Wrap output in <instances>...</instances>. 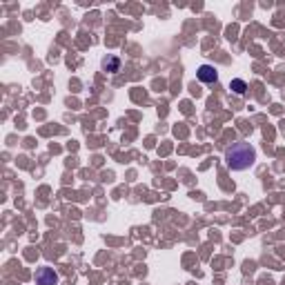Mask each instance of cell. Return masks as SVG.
<instances>
[{
    "instance_id": "5",
    "label": "cell",
    "mask_w": 285,
    "mask_h": 285,
    "mask_svg": "<svg viewBox=\"0 0 285 285\" xmlns=\"http://www.w3.org/2000/svg\"><path fill=\"white\" fill-rule=\"evenodd\" d=\"M230 89L234 91L236 96H243L245 94V89H247V85H245V80H241V78H234L230 82Z\"/></svg>"
},
{
    "instance_id": "4",
    "label": "cell",
    "mask_w": 285,
    "mask_h": 285,
    "mask_svg": "<svg viewBox=\"0 0 285 285\" xmlns=\"http://www.w3.org/2000/svg\"><path fill=\"white\" fill-rule=\"evenodd\" d=\"M103 67H105L107 71H112V74H116V71L121 69V58H116V56H107V58L103 60Z\"/></svg>"
},
{
    "instance_id": "3",
    "label": "cell",
    "mask_w": 285,
    "mask_h": 285,
    "mask_svg": "<svg viewBox=\"0 0 285 285\" xmlns=\"http://www.w3.org/2000/svg\"><path fill=\"white\" fill-rule=\"evenodd\" d=\"M196 78L201 82H205V85H212V82L219 80V71H216L214 65H201L196 69Z\"/></svg>"
},
{
    "instance_id": "2",
    "label": "cell",
    "mask_w": 285,
    "mask_h": 285,
    "mask_svg": "<svg viewBox=\"0 0 285 285\" xmlns=\"http://www.w3.org/2000/svg\"><path fill=\"white\" fill-rule=\"evenodd\" d=\"M58 272H56L54 267H38L36 269V285H58Z\"/></svg>"
},
{
    "instance_id": "1",
    "label": "cell",
    "mask_w": 285,
    "mask_h": 285,
    "mask_svg": "<svg viewBox=\"0 0 285 285\" xmlns=\"http://www.w3.org/2000/svg\"><path fill=\"white\" fill-rule=\"evenodd\" d=\"M225 163L230 169H234V172H243V169L252 167L254 163H256V149H254V145L250 143H232L230 147L225 149Z\"/></svg>"
}]
</instances>
